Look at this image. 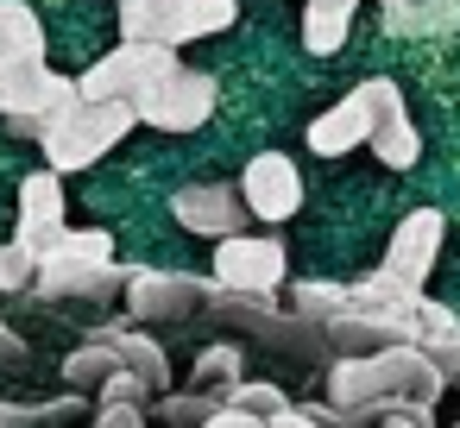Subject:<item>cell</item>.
Returning a JSON list of instances; mask_svg holds the SVG:
<instances>
[{"label":"cell","mask_w":460,"mask_h":428,"mask_svg":"<svg viewBox=\"0 0 460 428\" xmlns=\"http://www.w3.org/2000/svg\"><path fill=\"white\" fill-rule=\"evenodd\" d=\"M441 233H447L441 208H410V214L397 221V233H391V246H385V265H378V271H391L397 284L422 290V277H429V271H435V258H441Z\"/></svg>","instance_id":"ba28073f"},{"label":"cell","mask_w":460,"mask_h":428,"mask_svg":"<svg viewBox=\"0 0 460 428\" xmlns=\"http://www.w3.org/2000/svg\"><path fill=\"white\" fill-rule=\"evenodd\" d=\"M454 428H460V422H454Z\"/></svg>","instance_id":"d590c367"},{"label":"cell","mask_w":460,"mask_h":428,"mask_svg":"<svg viewBox=\"0 0 460 428\" xmlns=\"http://www.w3.org/2000/svg\"><path fill=\"white\" fill-rule=\"evenodd\" d=\"M70 101H76V83H70V76H58V70H45V76H39V89H32V101H26L20 114H7V120H13V133H20V139H45V127H51Z\"/></svg>","instance_id":"e0dca14e"},{"label":"cell","mask_w":460,"mask_h":428,"mask_svg":"<svg viewBox=\"0 0 460 428\" xmlns=\"http://www.w3.org/2000/svg\"><path fill=\"white\" fill-rule=\"evenodd\" d=\"M265 428H322V422H315L309 409H290V403H284V409H271V415H265Z\"/></svg>","instance_id":"1f68e13d"},{"label":"cell","mask_w":460,"mask_h":428,"mask_svg":"<svg viewBox=\"0 0 460 428\" xmlns=\"http://www.w3.org/2000/svg\"><path fill=\"white\" fill-rule=\"evenodd\" d=\"M202 315H215V328H234V334H246V340H265V346H278V353H290V359H303V365L334 359L328 340H322V321H309V315H296V309H278L265 290H227V284L208 277Z\"/></svg>","instance_id":"7a4b0ae2"},{"label":"cell","mask_w":460,"mask_h":428,"mask_svg":"<svg viewBox=\"0 0 460 428\" xmlns=\"http://www.w3.org/2000/svg\"><path fill=\"white\" fill-rule=\"evenodd\" d=\"M215 114V76L202 70H164L152 89H139L133 101V120L139 127H158V133H196L202 120Z\"/></svg>","instance_id":"5b68a950"},{"label":"cell","mask_w":460,"mask_h":428,"mask_svg":"<svg viewBox=\"0 0 460 428\" xmlns=\"http://www.w3.org/2000/svg\"><path fill=\"white\" fill-rule=\"evenodd\" d=\"M171 0H120V39H158Z\"/></svg>","instance_id":"d4e9b609"},{"label":"cell","mask_w":460,"mask_h":428,"mask_svg":"<svg viewBox=\"0 0 460 428\" xmlns=\"http://www.w3.org/2000/svg\"><path fill=\"white\" fill-rule=\"evenodd\" d=\"M227 403H234V409H252V415H271V409H284L290 397H284L271 378H265V384H259V378H234V384H227Z\"/></svg>","instance_id":"484cf974"},{"label":"cell","mask_w":460,"mask_h":428,"mask_svg":"<svg viewBox=\"0 0 460 428\" xmlns=\"http://www.w3.org/2000/svg\"><path fill=\"white\" fill-rule=\"evenodd\" d=\"M95 428H146V409L139 403H102L95 409Z\"/></svg>","instance_id":"4dcf8cb0"},{"label":"cell","mask_w":460,"mask_h":428,"mask_svg":"<svg viewBox=\"0 0 460 428\" xmlns=\"http://www.w3.org/2000/svg\"><path fill=\"white\" fill-rule=\"evenodd\" d=\"M83 409V397H58V403H0V428H51L70 422Z\"/></svg>","instance_id":"603a6c76"},{"label":"cell","mask_w":460,"mask_h":428,"mask_svg":"<svg viewBox=\"0 0 460 428\" xmlns=\"http://www.w3.org/2000/svg\"><path fill=\"white\" fill-rule=\"evenodd\" d=\"M32 284V258L20 246H0V290H26Z\"/></svg>","instance_id":"f1b7e54d"},{"label":"cell","mask_w":460,"mask_h":428,"mask_svg":"<svg viewBox=\"0 0 460 428\" xmlns=\"http://www.w3.org/2000/svg\"><path fill=\"white\" fill-rule=\"evenodd\" d=\"M95 390H102V403H146V397H152V384H146L139 371H127V365H114Z\"/></svg>","instance_id":"83f0119b"},{"label":"cell","mask_w":460,"mask_h":428,"mask_svg":"<svg viewBox=\"0 0 460 428\" xmlns=\"http://www.w3.org/2000/svg\"><path fill=\"white\" fill-rule=\"evenodd\" d=\"M39 76H45V57H13V51H0V114H20V108L32 101Z\"/></svg>","instance_id":"ffe728a7"},{"label":"cell","mask_w":460,"mask_h":428,"mask_svg":"<svg viewBox=\"0 0 460 428\" xmlns=\"http://www.w3.org/2000/svg\"><path fill=\"white\" fill-rule=\"evenodd\" d=\"M208 409H215V397H208V390H190V397H171V390H164V403H158V415H164L171 428H196Z\"/></svg>","instance_id":"4316f807"},{"label":"cell","mask_w":460,"mask_h":428,"mask_svg":"<svg viewBox=\"0 0 460 428\" xmlns=\"http://www.w3.org/2000/svg\"><path fill=\"white\" fill-rule=\"evenodd\" d=\"M385 7H410V0H385Z\"/></svg>","instance_id":"e575fe53"},{"label":"cell","mask_w":460,"mask_h":428,"mask_svg":"<svg viewBox=\"0 0 460 428\" xmlns=\"http://www.w3.org/2000/svg\"><path fill=\"white\" fill-rule=\"evenodd\" d=\"M441 390H447L441 365L422 346H410V340L378 346V353H334L328 359V403L347 409V415L359 403H410V415L435 422L429 409H435Z\"/></svg>","instance_id":"6da1fadb"},{"label":"cell","mask_w":460,"mask_h":428,"mask_svg":"<svg viewBox=\"0 0 460 428\" xmlns=\"http://www.w3.org/2000/svg\"><path fill=\"white\" fill-rule=\"evenodd\" d=\"M309 415H315L322 428H359V422H353L347 409H334V403H309Z\"/></svg>","instance_id":"d6a6232c"},{"label":"cell","mask_w":460,"mask_h":428,"mask_svg":"<svg viewBox=\"0 0 460 428\" xmlns=\"http://www.w3.org/2000/svg\"><path fill=\"white\" fill-rule=\"evenodd\" d=\"M341 309H353V296H347V284H296V315H309V321H328V315H341Z\"/></svg>","instance_id":"cb8c5ba5"},{"label":"cell","mask_w":460,"mask_h":428,"mask_svg":"<svg viewBox=\"0 0 460 428\" xmlns=\"http://www.w3.org/2000/svg\"><path fill=\"white\" fill-rule=\"evenodd\" d=\"M240 202H246V214H259V221H290V214L303 208V177H296V164H290L284 152H259V158L246 164V177H240Z\"/></svg>","instance_id":"30bf717a"},{"label":"cell","mask_w":460,"mask_h":428,"mask_svg":"<svg viewBox=\"0 0 460 428\" xmlns=\"http://www.w3.org/2000/svg\"><path fill=\"white\" fill-rule=\"evenodd\" d=\"M202 296H208V277H190V271H133L127 277V321L133 328H152V321H183V315H202Z\"/></svg>","instance_id":"8992f818"},{"label":"cell","mask_w":460,"mask_h":428,"mask_svg":"<svg viewBox=\"0 0 460 428\" xmlns=\"http://www.w3.org/2000/svg\"><path fill=\"white\" fill-rule=\"evenodd\" d=\"M58 233H64V177L58 170H32L20 183V240L13 246L26 258H39Z\"/></svg>","instance_id":"7c38bea8"},{"label":"cell","mask_w":460,"mask_h":428,"mask_svg":"<svg viewBox=\"0 0 460 428\" xmlns=\"http://www.w3.org/2000/svg\"><path fill=\"white\" fill-rule=\"evenodd\" d=\"M234 378H246V371H240V346H234V340H215V346H202V353H196V390H227Z\"/></svg>","instance_id":"7402d4cb"},{"label":"cell","mask_w":460,"mask_h":428,"mask_svg":"<svg viewBox=\"0 0 460 428\" xmlns=\"http://www.w3.org/2000/svg\"><path fill=\"white\" fill-rule=\"evenodd\" d=\"M171 214H177V227H190V233H202V240H227V233H246V202H240V189H227V183H190V189H177L171 196Z\"/></svg>","instance_id":"8fae6325"},{"label":"cell","mask_w":460,"mask_h":428,"mask_svg":"<svg viewBox=\"0 0 460 428\" xmlns=\"http://www.w3.org/2000/svg\"><path fill=\"white\" fill-rule=\"evenodd\" d=\"M108 346H114V359L127 365V371H139L152 390H171V359H164V346L152 340V334H139V328H127V321H108V328H95Z\"/></svg>","instance_id":"2e32d148"},{"label":"cell","mask_w":460,"mask_h":428,"mask_svg":"<svg viewBox=\"0 0 460 428\" xmlns=\"http://www.w3.org/2000/svg\"><path fill=\"white\" fill-rule=\"evenodd\" d=\"M290 277V252L278 240H252V233H227L215 240V284L227 290H278Z\"/></svg>","instance_id":"52a82bcc"},{"label":"cell","mask_w":460,"mask_h":428,"mask_svg":"<svg viewBox=\"0 0 460 428\" xmlns=\"http://www.w3.org/2000/svg\"><path fill=\"white\" fill-rule=\"evenodd\" d=\"M114 258V240L102 233V227H64L39 258H32V277H64V271H89V265H108Z\"/></svg>","instance_id":"5bb4252c"},{"label":"cell","mask_w":460,"mask_h":428,"mask_svg":"<svg viewBox=\"0 0 460 428\" xmlns=\"http://www.w3.org/2000/svg\"><path fill=\"white\" fill-rule=\"evenodd\" d=\"M366 101H372V158H385L391 170H410L416 158H422V139H416V127H410V114H403V89L391 83V76H372L366 83Z\"/></svg>","instance_id":"9c48e42d"},{"label":"cell","mask_w":460,"mask_h":428,"mask_svg":"<svg viewBox=\"0 0 460 428\" xmlns=\"http://www.w3.org/2000/svg\"><path fill=\"white\" fill-rule=\"evenodd\" d=\"M114 365H120V359H114V346H108L102 334H89V340H83V346H76V353L64 359V378H70L76 390H89V384H102V378H108Z\"/></svg>","instance_id":"44dd1931"},{"label":"cell","mask_w":460,"mask_h":428,"mask_svg":"<svg viewBox=\"0 0 460 428\" xmlns=\"http://www.w3.org/2000/svg\"><path fill=\"white\" fill-rule=\"evenodd\" d=\"M164 70H177V45H164V39H120L114 45V57H95L89 64V76L76 83V95H89V101H139V89H152Z\"/></svg>","instance_id":"277c9868"},{"label":"cell","mask_w":460,"mask_h":428,"mask_svg":"<svg viewBox=\"0 0 460 428\" xmlns=\"http://www.w3.org/2000/svg\"><path fill=\"white\" fill-rule=\"evenodd\" d=\"M139 120H133V108L127 101H89V95H76L51 127H45V170H89L95 158H108L127 133H133Z\"/></svg>","instance_id":"3957f363"},{"label":"cell","mask_w":460,"mask_h":428,"mask_svg":"<svg viewBox=\"0 0 460 428\" xmlns=\"http://www.w3.org/2000/svg\"><path fill=\"white\" fill-rule=\"evenodd\" d=\"M353 7H359V0H309V7H303V45L315 57L341 51L347 45V26H353Z\"/></svg>","instance_id":"ac0fdd59"},{"label":"cell","mask_w":460,"mask_h":428,"mask_svg":"<svg viewBox=\"0 0 460 428\" xmlns=\"http://www.w3.org/2000/svg\"><path fill=\"white\" fill-rule=\"evenodd\" d=\"M366 133H372V101H366V83H359L347 101H334L328 114L309 120V152L315 158H347L353 145H366Z\"/></svg>","instance_id":"4fadbf2b"},{"label":"cell","mask_w":460,"mask_h":428,"mask_svg":"<svg viewBox=\"0 0 460 428\" xmlns=\"http://www.w3.org/2000/svg\"><path fill=\"white\" fill-rule=\"evenodd\" d=\"M196 428H265V415H252V409H234V403H215Z\"/></svg>","instance_id":"f546056e"},{"label":"cell","mask_w":460,"mask_h":428,"mask_svg":"<svg viewBox=\"0 0 460 428\" xmlns=\"http://www.w3.org/2000/svg\"><path fill=\"white\" fill-rule=\"evenodd\" d=\"M378 428H435V422H422V415H410V403H397V409L378 415Z\"/></svg>","instance_id":"836d02e7"},{"label":"cell","mask_w":460,"mask_h":428,"mask_svg":"<svg viewBox=\"0 0 460 428\" xmlns=\"http://www.w3.org/2000/svg\"><path fill=\"white\" fill-rule=\"evenodd\" d=\"M240 20V0H171L164 7V45H190V39H208V32H227Z\"/></svg>","instance_id":"9a60e30c"},{"label":"cell","mask_w":460,"mask_h":428,"mask_svg":"<svg viewBox=\"0 0 460 428\" xmlns=\"http://www.w3.org/2000/svg\"><path fill=\"white\" fill-rule=\"evenodd\" d=\"M0 51L13 57H45V26L26 0H0Z\"/></svg>","instance_id":"d6986e66"}]
</instances>
